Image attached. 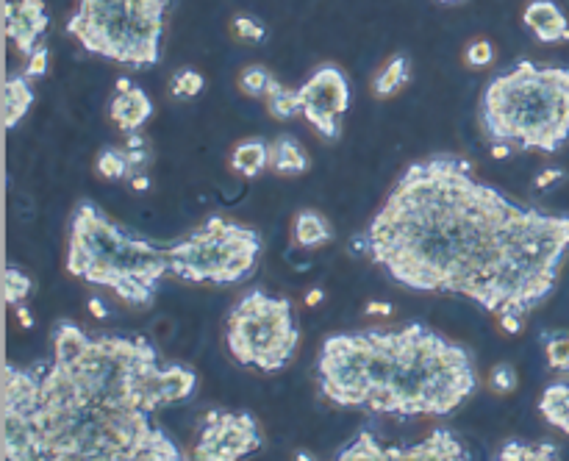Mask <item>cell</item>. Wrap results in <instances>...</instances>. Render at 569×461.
<instances>
[{"mask_svg": "<svg viewBox=\"0 0 569 461\" xmlns=\"http://www.w3.org/2000/svg\"><path fill=\"white\" fill-rule=\"evenodd\" d=\"M350 250L411 292L458 295L495 317L542 306L569 256V214L522 206L458 156L406 167Z\"/></svg>", "mask_w": 569, "mask_h": 461, "instance_id": "cell-1", "label": "cell"}, {"mask_svg": "<svg viewBox=\"0 0 569 461\" xmlns=\"http://www.w3.org/2000/svg\"><path fill=\"white\" fill-rule=\"evenodd\" d=\"M53 353L3 370L9 461H186L156 414L195 395L198 373L145 337L59 320Z\"/></svg>", "mask_w": 569, "mask_h": 461, "instance_id": "cell-2", "label": "cell"}, {"mask_svg": "<svg viewBox=\"0 0 569 461\" xmlns=\"http://www.w3.org/2000/svg\"><path fill=\"white\" fill-rule=\"evenodd\" d=\"M322 398L339 409L445 417L478 387L470 350L422 323L331 334L317 356Z\"/></svg>", "mask_w": 569, "mask_h": 461, "instance_id": "cell-3", "label": "cell"}, {"mask_svg": "<svg viewBox=\"0 0 569 461\" xmlns=\"http://www.w3.org/2000/svg\"><path fill=\"white\" fill-rule=\"evenodd\" d=\"M67 273L112 289L125 306L150 309L170 262L167 248L114 223L95 200H81L70 214Z\"/></svg>", "mask_w": 569, "mask_h": 461, "instance_id": "cell-4", "label": "cell"}, {"mask_svg": "<svg viewBox=\"0 0 569 461\" xmlns=\"http://www.w3.org/2000/svg\"><path fill=\"white\" fill-rule=\"evenodd\" d=\"M478 117L492 145L556 153L569 142V70L522 59L483 87Z\"/></svg>", "mask_w": 569, "mask_h": 461, "instance_id": "cell-5", "label": "cell"}, {"mask_svg": "<svg viewBox=\"0 0 569 461\" xmlns=\"http://www.w3.org/2000/svg\"><path fill=\"white\" fill-rule=\"evenodd\" d=\"M170 0H78L67 34L109 62L148 70L161 62Z\"/></svg>", "mask_w": 569, "mask_h": 461, "instance_id": "cell-6", "label": "cell"}, {"mask_svg": "<svg viewBox=\"0 0 569 461\" xmlns=\"http://www.w3.org/2000/svg\"><path fill=\"white\" fill-rule=\"evenodd\" d=\"M170 275L192 284H239L256 273L261 234L256 228L214 214L184 239L164 245Z\"/></svg>", "mask_w": 569, "mask_h": 461, "instance_id": "cell-7", "label": "cell"}, {"mask_svg": "<svg viewBox=\"0 0 569 461\" xmlns=\"http://www.w3.org/2000/svg\"><path fill=\"white\" fill-rule=\"evenodd\" d=\"M225 342L236 362L259 373H278L295 359L300 345L295 303L264 289H250L236 300L225 325Z\"/></svg>", "mask_w": 569, "mask_h": 461, "instance_id": "cell-8", "label": "cell"}, {"mask_svg": "<svg viewBox=\"0 0 569 461\" xmlns=\"http://www.w3.org/2000/svg\"><path fill=\"white\" fill-rule=\"evenodd\" d=\"M334 461H472L470 450L450 428H433L431 434L409 448L384 445L372 431H361L345 442Z\"/></svg>", "mask_w": 569, "mask_h": 461, "instance_id": "cell-9", "label": "cell"}, {"mask_svg": "<svg viewBox=\"0 0 569 461\" xmlns=\"http://www.w3.org/2000/svg\"><path fill=\"white\" fill-rule=\"evenodd\" d=\"M264 448L259 420L250 412H231V409H211L203 417L198 442H195V461H242Z\"/></svg>", "mask_w": 569, "mask_h": 461, "instance_id": "cell-10", "label": "cell"}, {"mask_svg": "<svg viewBox=\"0 0 569 461\" xmlns=\"http://www.w3.org/2000/svg\"><path fill=\"white\" fill-rule=\"evenodd\" d=\"M297 92H300V109H303L306 123L325 142H336L342 137V120L350 109L347 75L336 64H322Z\"/></svg>", "mask_w": 569, "mask_h": 461, "instance_id": "cell-11", "label": "cell"}, {"mask_svg": "<svg viewBox=\"0 0 569 461\" xmlns=\"http://www.w3.org/2000/svg\"><path fill=\"white\" fill-rule=\"evenodd\" d=\"M50 17L45 0H9L6 3V37L20 56H31L42 45Z\"/></svg>", "mask_w": 569, "mask_h": 461, "instance_id": "cell-12", "label": "cell"}, {"mask_svg": "<svg viewBox=\"0 0 569 461\" xmlns=\"http://www.w3.org/2000/svg\"><path fill=\"white\" fill-rule=\"evenodd\" d=\"M109 117L114 120V125L123 131L125 137L128 134H137L142 125L148 123L153 117V100L142 87H137L131 78L120 75L117 78V95L109 103Z\"/></svg>", "mask_w": 569, "mask_h": 461, "instance_id": "cell-13", "label": "cell"}, {"mask_svg": "<svg viewBox=\"0 0 569 461\" xmlns=\"http://www.w3.org/2000/svg\"><path fill=\"white\" fill-rule=\"evenodd\" d=\"M522 23L542 45L569 42V20L553 0H531L522 12Z\"/></svg>", "mask_w": 569, "mask_h": 461, "instance_id": "cell-14", "label": "cell"}, {"mask_svg": "<svg viewBox=\"0 0 569 461\" xmlns=\"http://www.w3.org/2000/svg\"><path fill=\"white\" fill-rule=\"evenodd\" d=\"M34 106V87L25 73H9L3 84V128L14 131Z\"/></svg>", "mask_w": 569, "mask_h": 461, "instance_id": "cell-15", "label": "cell"}, {"mask_svg": "<svg viewBox=\"0 0 569 461\" xmlns=\"http://www.w3.org/2000/svg\"><path fill=\"white\" fill-rule=\"evenodd\" d=\"M292 239H295L297 248L303 250L325 248L334 239V228L328 223V217L317 209H300L295 214V223H292Z\"/></svg>", "mask_w": 569, "mask_h": 461, "instance_id": "cell-16", "label": "cell"}, {"mask_svg": "<svg viewBox=\"0 0 569 461\" xmlns=\"http://www.w3.org/2000/svg\"><path fill=\"white\" fill-rule=\"evenodd\" d=\"M309 153L289 134H281L270 142V170L275 175H303L309 173Z\"/></svg>", "mask_w": 569, "mask_h": 461, "instance_id": "cell-17", "label": "cell"}, {"mask_svg": "<svg viewBox=\"0 0 569 461\" xmlns=\"http://www.w3.org/2000/svg\"><path fill=\"white\" fill-rule=\"evenodd\" d=\"M231 170L242 178H259L270 170V145L264 139H245L231 150Z\"/></svg>", "mask_w": 569, "mask_h": 461, "instance_id": "cell-18", "label": "cell"}, {"mask_svg": "<svg viewBox=\"0 0 569 461\" xmlns=\"http://www.w3.org/2000/svg\"><path fill=\"white\" fill-rule=\"evenodd\" d=\"M411 81V59L406 53H395L389 62L381 67V73L372 81V95L378 100H386L397 95L400 89Z\"/></svg>", "mask_w": 569, "mask_h": 461, "instance_id": "cell-19", "label": "cell"}, {"mask_svg": "<svg viewBox=\"0 0 569 461\" xmlns=\"http://www.w3.org/2000/svg\"><path fill=\"white\" fill-rule=\"evenodd\" d=\"M539 412L545 417L547 423L556 425L558 431H564L569 437V384L567 381H558L542 392L539 398Z\"/></svg>", "mask_w": 569, "mask_h": 461, "instance_id": "cell-20", "label": "cell"}, {"mask_svg": "<svg viewBox=\"0 0 569 461\" xmlns=\"http://www.w3.org/2000/svg\"><path fill=\"white\" fill-rule=\"evenodd\" d=\"M267 112H270V117L278 120V123L295 120L297 114H303V109H300V92L284 87V84L275 78L270 89H267Z\"/></svg>", "mask_w": 569, "mask_h": 461, "instance_id": "cell-21", "label": "cell"}, {"mask_svg": "<svg viewBox=\"0 0 569 461\" xmlns=\"http://www.w3.org/2000/svg\"><path fill=\"white\" fill-rule=\"evenodd\" d=\"M495 461H561L558 456V448L553 442H520V439H511L506 442L500 453L495 456Z\"/></svg>", "mask_w": 569, "mask_h": 461, "instance_id": "cell-22", "label": "cell"}, {"mask_svg": "<svg viewBox=\"0 0 569 461\" xmlns=\"http://www.w3.org/2000/svg\"><path fill=\"white\" fill-rule=\"evenodd\" d=\"M95 170L100 178L106 181H125L131 175V159H128V150L117 148V145H106L100 150L98 159H95Z\"/></svg>", "mask_w": 569, "mask_h": 461, "instance_id": "cell-23", "label": "cell"}, {"mask_svg": "<svg viewBox=\"0 0 569 461\" xmlns=\"http://www.w3.org/2000/svg\"><path fill=\"white\" fill-rule=\"evenodd\" d=\"M547 367L556 373L569 375V334H542Z\"/></svg>", "mask_w": 569, "mask_h": 461, "instance_id": "cell-24", "label": "cell"}, {"mask_svg": "<svg viewBox=\"0 0 569 461\" xmlns=\"http://www.w3.org/2000/svg\"><path fill=\"white\" fill-rule=\"evenodd\" d=\"M3 287H6V303L17 309V306H23L25 298L31 295L34 284H31V278H28L17 264H9L6 273H3Z\"/></svg>", "mask_w": 569, "mask_h": 461, "instance_id": "cell-25", "label": "cell"}, {"mask_svg": "<svg viewBox=\"0 0 569 461\" xmlns=\"http://www.w3.org/2000/svg\"><path fill=\"white\" fill-rule=\"evenodd\" d=\"M125 150H128V159H131V175L128 178H137V175H148V167L153 162V156H150V145L148 139L142 137V134H128L125 137ZM125 178V181H128Z\"/></svg>", "mask_w": 569, "mask_h": 461, "instance_id": "cell-26", "label": "cell"}, {"mask_svg": "<svg viewBox=\"0 0 569 461\" xmlns=\"http://www.w3.org/2000/svg\"><path fill=\"white\" fill-rule=\"evenodd\" d=\"M203 89H206V78H203L198 70H192V67L175 73L173 81H170V92H173V98L178 100H195Z\"/></svg>", "mask_w": 569, "mask_h": 461, "instance_id": "cell-27", "label": "cell"}, {"mask_svg": "<svg viewBox=\"0 0 569 461\" xmlns=\"http://www.w3.org/2000/svg\"><path fill=\"white\" fill-rule=\"evenodd\" d=\"M273 81H275V75L270 73L267 67L253 64V67H248L245 73L239 75V89H242L248 98H267V89H270Z\"/></svg>", "mask_w": 569, "mask_h": 461, "instance_id": "cell-28", "label": "cell"}, {"mask_svg": "<svg viewBox=\"0 0 569 461\" xmlns=\"http://www.w3.org/2000/svg\"><path fill=\"white\" fill-rule=\"evenodd\" d=\"M489 387H492V392H497V395H511L514 389L520 387L517 370H514L508 362L495 364L492 373H489Z\"/></svg>", "mask_w": 569, "mask_h": 461, "instance_id": "cell-29", "label": "cell"}, {"mask_svg": "<svg viewBox=\"0 0 569 461\" xmlns=\"http://www.w3.org/2000/svg\"><path fill=\"white\" fill-rule=\"evenodd\" d=\"M464 59L470 67L475 70H481V67H489V64L495 62V45L489 42V39H475L467 53H464Z\"/></svg>", "mask_w": 569, "mask_h": 461, "instance_id": "cell-30", "label": "cell"}, {"mask_svg": "<svg viewBox=\"0 0 569 461\" xmlns=\"http://www.w3.org/2000/svg\"><path fill=\"white\" fill-rule=\"evenodd\" d=\"M234 31H236V37L248 39V42H261V39L267 37V28H264V23H259V20H256V17H250V14H236Z\"/></svg>", "mask_w": 569, "mask_h": 461, "instance_id": "cell-31", "label": "cell"}, {"mask_svg": "<svg viewBox=\"0 0 569 461\" xmlns=\"http://www.w3.org/2000/svg\"><path fill=\"white\" fill-rule=\"evenodd\" d=\"M48 67H50V50L48 45H39L28 59H25V70L23 73L28 78H42V75H48Z\"/></svg>", "mask_w": 569, "mask_h": 461, "instance_id": "cell-32", "label": "cell"}, {"mask_svg": "<svg viewBox=\"0 0 569 461\" xmlns=\"http://www.w3.org/2000/svg\"><path fill=\"white\" fill-rule=\"evenodd\" d=\"M567 178V173L561 170V167H545L542 173L533 178V187L536 189H550L556 187V184H561Z\"/></svg>", "mask_w": 569, "mask_h": 461, "instance_id": "cell-33", "label": "cell"}, {"mask_svg": "<svg viewBox=\"0 0 569 461\" xmlns=\"http://www.w3.org/2000/svg\"><path fill=\"white\" fill-rule=\"evenodd\" d=\"M497 323H500V328H503L506 334L517 337V334L522 331V325H525V317H517V314H503V317H497Z\"/></svg>", "mask_w": 569, "mask_h": 461, "instance_id": "cell-34", "label": "cell"}, {"mask_svg": "<svg viewBox=\"0 0 569 461\" xmlns=\"http://www.w3.org/2000/svg\"><path fill=\"white\" fill-rule=\"evenodd\" d=\"M367 314H381V317H389V314H392V303H384V300H381V303H378V300H370V303H367Z\"/></svg>", "mask_w": 569, "mask_h": 461, "instance_id": "cell-35", "label": "cell"}, {"mask_svg": "<svg viewBox=\"0 0 569 461\" xmlns=\"http://www.w3.org/2000/svg\"><path fill=\"white\" fill-rule=\"evenodd\" d=\"M14 312H17V320H20V325H23L25 331H31V328H34V317H31V312H28L25 306H17Z\"/></svg>", "mask_w": 569, "mask_h": 461, "instance_id": "cell-36", "label": "cell"}, {"mask_svg": "<svg viewBox=\"0 0 569 461\" xmlns=\"http://www.w3.org/2000/svg\"><path fill=\"white\" fill-rule=\"evenodd\" d=\"M89 312L95 314L98 320H103V317H106V306H103V300H100V298H89Z\"/></svg>", "mask_w": 569, "mask_h": 461, "instance_id": "cell-37", "label": "cell"}, {"mask_svg": "<svg viewBox=\"0 0 569 461\" xmlns=\"http://www.w3.org/2000/svg\"><path fill=\"white\" fill-rule=\"evenodd\" d=\"M322 298H325L322 289H311L309 295H306V303H309V306H317V303H322Z\"/></svg>", "mask_w": 569, "mask_h": 461, "instance_id": "cell-38", "label": "cell"}, {"mask_svg": "<svg viewBox=\"0 0 569 461\" xmlns=\"http://www.w3.org/2000/svg\"><path fill=\"white\" fill-rule=\"evenodd\" d=\"M492 156L495 159H506V156H511V148L508 145H492Z\"/></svg>", "mask_w": 569, "mask_h": 461, "instance_id": "cell-39", "label": "cell"}, {"mask_svg": "<svg viewBox=\"0 0 569 461\" xmlns=\"http://www.w3.org/2000/svg\"><path fill=\"white\" fill-rule=\"evenodd\" d=\"M442 6H461V3H467V0H439Z\"/></svg>", "mask_w": 569, "mask_h": 461, "instance_id": "cell-40", "label": "cell"}, {"mask_svg": "<svg viewBox=\"0 0 569 461\" xmlns=\"http://www.w3.org/2000/svg\"><path fill=\"white\" fill-rule=\"evenodd\" d=\"M295 459H297V461H314V459H311V456H309V453H303V450H300V453H297Z\"/></svg>", "mask_w": 569, "mask_h": 461, "instance_id": "cell-41", "label": "cell"}]
</instances>
